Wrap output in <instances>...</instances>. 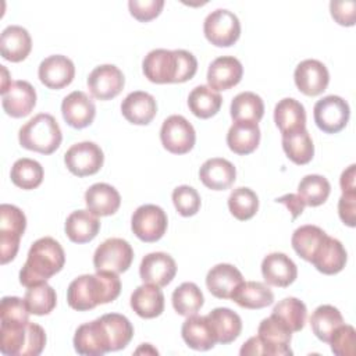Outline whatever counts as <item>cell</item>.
I'll return each mask as SVG.
<instances>
[{
    "mask_svg": "<svg viewBox=\"0 0 356 356\" xmlns=\"http://www.w3.org/2000/svg\"><path fill=\"white\" fill-rule=\"evenodd\" d=\"M131 307L142 318L159 317L164 312V293L157 285H139L131 295Z\"/></svg>",
    "mask_w": 356,
    "mask_h": 356,
    "instance_id": "f1b7e54d",
    "label": "cell"
},
{
    "mask_svg": "<svg viewBox=\"0 0 356 356\" xmlns=\"http://www.w3.org/2000/svg\"><path fill=\"white\" fill-rule=\"evenodd\" d=\"M74 349L83 356H102L110 349V338L102 318L81 324L74 335Z\"/></svg>",
    "mask_w": 356,
    "mask_h": 356,
    "instance_id": "7c38bea8",
    "label": "cell"
},
{
    "mask_svg": "<svg viewBox=\"0 0 356 356\" xmlns=\"http://www.w3.org/2000/svg\"><path fill=\"white\" fill-rule=\"evenodd\" d=\"M331 185L328 179L318 174H309L303 177L298 185V195L303 199L306 206L317 207L328 199Z\"/></svg>",
    "mask_w": 356,
    "mask_h": 356,
    "instance_id": "f6af8a7d",
    "label": "cell"
},
{
    "mask_svg": "<svg viewBox=\"0 0 356 356\" xmlns=\"http://www.w3.org/2000/svg\"><path fill=\"white\" fill-rule=\"evenodd\" d=\"M228 209L236 220H250L259 210V197L250 188L239 186L231 192L228 197Z\"/></svg>",
    "mask_w": 356,
    "mask_h": 356,
    "instance_id": "7dc6e473",
    "label": "cell"
},
{
    "mask_svg": "<svg viewBox=\"0 0 356 356\" xmlns=\"http://www.w3.org/2000/svg\"><path fill=\"white\" fill-rule=\"evenodd\" d=\"M348 260V253L337 238L328 236L324 239L317 253L312 259V264L323 274L334 275L343 270Z\"/></svg>",
    "mask_w": 356,
    "mask_h": 356,
    "instance_id": "83f0119b",
    "label": "cell"
},
{
    "mask_svg": "<svg viewBox=\"0 0 356 356\" xmlns=\"http://www.w3.org/2000/svg\"><path fill=\"white\" fill-rule=\"evenodd\" d=\"M203 32L211 44L217 47H229L236 43L241 36V22L232 11L217 8L206 17Z\"/></svg>",
    "mask_w": 356,
    "mask_h": 356,
    "instance_id": "8992f818",
    "label": "cell"
},
{
    "mask_svg": "<svg viewBox=\"0 0 356 356\" xmlns=\"http://www.w3.org/2000/svg\"><path fill=\"white\" fill-rule=\"evenodd\" d=\"M26 228L24 211L8 203L0 206V260L7 264L14 260L19 249V241Z\"/></svg>",
    "mask_w": 356,
    "mask_h": 356,
    "instance_id": "5b68a950",
    "label": "cell"
},
{
    "mask_svg": "<svg viewBox=\"0 0 356 356\" xmlns=\"http://www.w3.org/2000/svg\"><path fill=\"white\" fill-rule=\"evenodd\" d=\"M65 253L63 246L51 236L39 238L29 248L26 261L19 271V282L25 288L47 282L63 270Z\"/></svg>",
    "mask_w": 356,
    "mask_h": 356,
    "instance_id": "3957f363",
    "label": "cell"
},
{
    "mask_svg": "<svg viewBox=\"0 0 356 356\" xmlns=\"http://www.w3.org/2000/svg\"><path fill=\"white\" fill-rule=\"evenodd\" d=\"M134 260L132 246L122 238H108L102 242L93 254V266L96 271H127Z\"/></svg>",
    "mask_w": 356,
    "mask_h": 356,
    "instance_id": "52a82bcc",
    "label": "cell"
},
{
    "mask_svg": "<svg viewBox=\"0 0 356 356\" xmlns=\"http://www.w3.org/2000/svg\"><path fill=\"white\" fill-rule=\"evenodd\" d=\"M32 50L29 32L19 25H8L0 36L1 57L11 63H19L28 57Z\"/></svg>",
    "mask_w": 356,
    "mask_h": 356,
    "instance_id": "484cf974",
    "label": "cell"
},
{
    "mask_svg": "<svg viewBox=\"0 0 356 356\" xmlns=\"http://www.w3.org/2000/svg\"><path fill=\"white\" fill-rule=\"evenodd\" d=\"M217 335V342L227 345L234 342L242 331V320L228 307H216L207 314Z\"/></svg>",
    "mask_w": 356,
    "mask_h": 356,
    "instance_id": "836d02e7",
    "label": "cell"
},
{
    "mask_svg": "<svg viewBox=\"0 0 356 356\" xmlns=\"http://www.w3.org/2000/svg\"><path fill=\"white\" fill-rule=\"evenodd\" d=\"M257 337L261 345V353L268 356L292 355L289 348L292 332L274 316L263 318L257 328Z\"/></svg>",
    "mask_w": 356,
    "mask_h": 356,
    "instance_id": "4fadbf2b",
    "label": "cell"
},
{
    "mask_svg": "<svg viewBox=\"0 0 356 356\" xmlns=\"http://www.w3.org/2000/svg\"><path fill=\"white\" fill-rule=\"evenodd\" d=\"M25 305L31 314L46 316L53 312L57 305L56 291L47 284L42 282L33 286H29L24 296Z\"/></svg>",
    "mask_w": 356,
    "mask_h": 356,
    "instance_id": "bcb514c9",
    "label": "cell"
},
{
    "mask_svg": "<svg viewBox=\"0 0 356 356\" xmlns=\"http://www.w3.org/2000/svg\"><path fill=\"white\" fill-rule=\"evenodd\" d=\"M229 113L234 121L259 122L264 115V103L259 95L242 92L232 99Z\"/></svg>",
    "mask_w": 356,
    "mask_h": 356,
    "instance_id": "60d3db41",
    "label": "cell"
},
{
    "mask_svg": "<svg viewBox=\"0 0 356 356\" xmlns=\"http://www.w3.org/2000/svg\"><path fill=\"white\" fill-rule=\"evenodd\" d=\"M171 302L174 310L179 316L189 317L196 314L202 309L204 298L200 288L195 282H182L174 289Z\"/></svg>",
    "mask_w": 356,
    "mask_h": 356,
    "instance_id": "ab89813d",
    "label": "cell"
},
{
    "mask_svg": "<svg viewBox=\"0 0 356 356\" xmlns=\"http://www.w3.org/2000/svg\"><path fill=\"white\" fill-rule=\"evenodd\" d=\"M172 203L182 217L195 216L200 209V195L189 185L177 186L172 191Z\"/></svg>",
    "mask_w": 356,
    "mask_h": 356,
    "instance_id": "c3c4849f",
    "label": "cell"
},
{
    "mask_svg": "<svg viewBox=\"0 0 356 356\" xmlns=\"http://www.w3.org/2000/svg\"><path fill=\"white\" fill-rule=\"evenodd\" d=\"M199 178L211 191H225L235 182L236 170L227 159L213 157L202 164Z\"/></svg>",
    "mask_w": 356,
    "mask_h": 356,
    "instance_id": "d4e9b609",
    "label": "cell"
},
{
    "mask_svg": "<svg viewBox=\"0 0 356 356\" xmlns=\"http://www.w3.org/2000/svg\"><path fill=\"white\" fill-rule=\"evenodd\" d=\"M296 88L306 96H317L323 93L330 82L327 67L314 58L300 61L293 72Z\"/></svg>",
    "mask_w": 356,
    "mask_h": 356,
    "instance_id": "9a60e30c",
    "label": "cell"
},
{
    "mask_svg": "<svg viewBox=\"0 0 356 356\" xmlns=\"http://www.w3.org/2000/svg\"><path fill=\"white\" fill-rule=\"evenodd\" d=\"M164 7L163 0H129L128 1V8L131 15L140 21V22H147L153 18H156Z\"/></svg>",
    "mask_w": 356,
    "mask_h": 356,
    "instance_id": "f907efd6",
    "label": "cell"
},
{
    "mask_svg": "<svg viewBox=\"0 0 356 356\" xmlns=\"http://www.w3.org/2000/svg\"><path fill=\"white\" fill-rule=\"evenodd\" d=\"M100 318L106 325L110 338L111 352L124 349L134 337V327L131 321L120 313H107L103 314Z\"/></svg>",
    "mask_w": 356,
    "mask_h": 356,
    "instance_id": "ee69618b",
    "label": "cell"
},
{
    "mask_svg": "<svg viewBox=\"0 0 356 356\" xmlns=\"http://www.w3.org/2000/svg\"><path fill=\"white\" fill-rule=\"evenodd\" d=\"M350 115V108L346 100L337 95H328L313 107V117L316 125L325 134H337L342 131Z\"/></svg>",
    "mask_w": 356,
    "mask_h": 356,
    "instance_id": "ba28073f",
    "label": "cell"
},
{
    "mask_svg": "<svg viewBox=\"0 0 356 356\" xmlns=\"http://www.w3.org/2000/svg\"><path fill=\"white\" fill-rule=\"evenodd\" d=\"M121 113L124 118L135 125H147L156 117V99L143 90L131 92L121 103Z\"/></svg>",
    "mask_w": 356,
    "mask_h": 356,
    "instance_id": "cb8c5ba5",
    "label": "cell"
},
{
    "mask_svg": "<svg viewBox=\"0 0 356 356\" xmlns=\"http://www.w3.org/2000/svg\"><path fill=\"white\" fill-rule=\"evenodd\" d=\"M177 274L175 260L164 252H153L146 254L139 266V275L145 284L157 286L168 285Z\"/></svg>",
    "mask_w": 356,
    "mask_h": 356,
    "instance_id": "2e32d148",
    "label": "cell"
},
{
    "mask_svg": "<svg viewBox=\"0 0 356 356\" xmlns=\"http://www.w3.org/2000/svg\"><path fill=\"white\" fill-rule=\"evenodd\" d=\"M275 202L277 203H282V204L286 206V209L292 214V220L298 218L303 213L305 206H306L303 199L298 193H286V195H284L281 197H277Z\"/></svg>",
    "mask_w": 356,
    "mask_h": 356,
    "instance_id": "11a10c76",
    "label": "cell"
},
{
    "mask_svg": "<svg viewBox=\"0 0 356 356\" xmlns=\"http://www.w3.org/2000/svg\"><path fill=\"white\" fill-rule=\"evenodd\" d=\"M331 17L342 26H353L356 19V3L355 1H331L330 3Z\"/></svg>",
    "mask_w": 356,
    "mask_h": 356,
    "instance_id": "f5cc1de1",
    "label": "cell"
},
{
    "mask_svg": "<svg viewBox=\"0 0 356 356\" xmlns=\"http://www.w3.org/2000/svg\"><path fill=\"white\" fill-rule=\"evenodd\" d=\"M260 128L253 121H234L227 134L228 147L241 156L250 154L260 143Z\"/></svg>",
    "mask_w": 356,
    "mask_h": 356,
    "instance_id": "f546056e",
    "label": "cell"
},
{
    "mask_svg": "<svg viewBox=\"0 0 356 356\" xmlns=\"http://www.w3.org/2000/svg\"><path fill=\"white\" fill-rule=\"evenodd\" d=\"M86 83L95 99L110 100L120 95L125 85V78L118 67L113 64H103L92 70Z\"/></svg>",
    "mask_w": 356,
    "mask_h": 356,
    "instance_id": "5bb4252c",
    "label": "cell"
},
{
    "mask_svg": "<svg viewBox=\"0 0 356 356\" xmlns=\"http://www.w3.org/2000/svg\"><path fill=\"white\" fill-rule=\"evenodd\" d=\"M165 211L156 204L139 206L131 217L132 232L143 242H157L167 231Z\"/></svg>",
    "mask_w": 356,
    "mask_h": 356,
    "instance_id": "30bf717a",
    "label": "cell"
},
{
    "mask_svg": "<svg viewBox=\"0 0 356 356\" xmlns=\"http://www.w3.org/2000/svg\"><path fill=\"white\" fill-rule=\"evenodd\" d=\"M338 214L348 227L356 224V193H342L338 200Z\"/></svg>",
    "mask_w": 356,
    "mask_h": 356,
    "instance_id": "db71d44e",
    "label": "cell"
},
{
    "mask_svg": "<svg viewBox=\"0 0 356 356\" xmlns=\"http://www.w3.org/2000/svg\"><path fill=\"white\" fill-rule=\"evenodd\" d=\"M38 75L40 82L49 89H63L72 82L75 65L67 56L53 54L39 64Z\"/></svg>",
    "mask_w": 356,
    "mask_h": 356,
    "instance_id": "ac0fdd59",
    "label": "cell"
},
{
    "mask_svg": "<svg viewBox=\"0 0 356 356\" xmlns=\"http://www.w3.org/2000/svg\"><path fill=\"white\" fill-rule=\"evenodd\" d=\"M261 274L268 285L286 288L298 277V267L285 253L274 252L261 261Z\"/></svg>",
    "mask_w": 356,
    "mask_h": 356,
    "instance_id": "44dd1931",
    "label": "cell"
},
{
    "mask_svg": "<svg viewBox=\"0 0 356 356\" xmlns=\"http://www.w3.org/2000/svg\"><path fill=\"white\" fill-rule=\"evenodd\" d=\"M121 292V280L113 271L83 274L71 281L67 289V302L71 309L86 312L97 305L115 300Z\"/></svg>",
    "mask_w": 356,
    "mask_h": 356,
    "instance_id": "6da1fadb",
    "label": "cell"
},
{
    "mask_svg": "<svg viewBox=\"0 0 356 356\" xmlns=\"http://www.w3.org/2000/svg\"><path fill=\"white\" fill-rule=\"evenodd\" d=\"M274 122L281 134L306 128V111L303 104L292 97L280 100L274 107Z\"/></svg>",
    "mask_w": 356,
    "mask_h": 356,
    "instance_id": "d6a6232c",
    "label": "cell"
},
{
    "mask_svg": "<svg viewBox=\"0 0 356 356\" xmlns=\"http://www.w3.org/2000/svg\"><path fill=\"white\" fill-rule=\"evenodd\" d=\"M222 104L220 93L210 86L199 85L193 88L188 96V107L193 115L202 120H207L216 115Z\"/></svg>",
    "mask_w": 356,
    "mask_h": 356,
    "instance_id": "d590c367",
    "label": "cell"
},
{
    "mask_svg": "<svg viewBox=\"0 0 356 356\" xmlns=\"http://www.w3.org/2000/svg\"><path fill=\"white\" fill-rule=\"evenodd\" d=\"M1 72H3V82H1V89H0V92H1V95L8 89V85H7V81H8V71L6 70V67L4 65H1Z\"/></svg>",
    "mask_w": 356,
    "mask_h": 356,
    "instance_id": "6f0895ef",
    "label": "cell"
},
{
    "mask_svg": "<svg viewBox=\"0 0 356 356\" xmlns=\"http://www.w3.org/2000/svg\"><path fill=\"white\" fill-rule=\"evenodd\" d=\"M29 321H1L0 350L3 355L21 356L26 341Z\"/></svg>",
    "mask_w": 356,
    "mask_h": 356,
    "instance_id": "7bdbcfd3",
    "label": "cell"
},
{
    "mask_svg": "<svg viewBox=\"0 0 356 356\" xmlns=\"http://www.w3.org/2000/svg\"><path fill=\"white\" fill-rule=\"evenodd\" d=\"M43 167L39 161L22 157L18 159L10 171V178L13 184L21 189L31 191L38 188L43 181Z\"/></svg>",
    "mask_w": 356,
    "mask_h": 356,
    "instance_id": "b9f144b4",
    "label": "cell"
},
{
    "mask_svg": "<svg viewBox=\"0 0 356 356\" xmlns=\"http://www.w3.org/2000/svg\"><path fill=\"white\" fill-rule=\"evenodd\" d=\"M64 229L71 242L88 243L99 234L100 221L89 210H75L67 217Z\"/></svg>",
    "mask_w": 356,
    "mask_h": 356,
    "instance_id": "4dcf8cb0",
    "label": "cell"
},
{
    "mask_svg": "<svg viewBox=\"0 0 356 356\" xmlns=\"http://www.w3.org/2000/svg\"><path fill=\"white\" fill-rule=\"evenodd\" d=\"M1 106L13 118L26 117L36 106V90L28 81H14L1 95Z\"/></svg>",
    "mask_w": 356,
    "mask_h": 356,
    "instance_id": "e0dca14e",
    "label": "cell"
},
{
    "mask_svg": "<svg viewBox=\"0 0 356 356\" xmlns=\"http://www.w3.org/2000/svg\"><path fill=\"white\" fill-rule=\"evenodd\" d=\"M327 238L325 231H323L317 225L306 224L295 229L292 234V248L293 250L306 261H312L314 254L317 253L318 248Z\"/></svg>",
    "mask_w": 356,
    "mask_h": 356,
    "instance_id": "8d00e7d4",
    "label": "cell"
},
{
    "mask_svg": "<svg viewBox=\"0 0 356 356\" xmlns=\"http://www.w3.org/2000/svg\"><path fill=\"white\" fill-rule=\"evenodd\" d=\"M181 335L185 343L195 350H209L217 343V335L207 316H189L182 327Z\"/></svg>",
    "mask_w": 356,
    "mask_h": 356,
    "instance_id": "603a6c76",
    "label": "cell"
},
{
    "mask_svg": "<svg viewBox=\"0 0 356 356\" xmlns=\"http://www.w3.org/2000/svg\"><path fill=\"white\" fill-rule=\"evenodd\" d=\"M282 149L286 157L298 165L307 164L314 156V145L306 128L282 134Z\"/></svg>",
    "mask_w": 356,
    "mask_h": 356,
    "instance_id": "e575fe53",
    "label": "cell"
},
{
    "mask_svg": "<svg viewBox=\"0 0 356 356\" xmlns=\"http://www.w3.org/2000/svg\"><path fill=\"white\" fill-rule=\"evenodd\" d=\"M85 203L90 213L97 217H106L120 209L121 196L114 186L106 182H97L86 189Z\"/></svg>",
    "mask_w": 356,
    "mask_h": 356,
    "instance_id": "4316f807",
    "label": "cell"
},
{
    "mask_svg": "<svg viewBox=\"0 0 356 356\" xmlns=\"http://www.w3.org/2000/svg\"><path fill=\"white\" fill-rule=\"evenodd\" d=\"M271 316L280 320L291 332H299L305 327L307 309L300 299L289 296L274 306Z\"/></svg>",
    "mask_w": 356,
    "mask_h": 356,
    "instance_id": "74e56055",
    "label": "cell"
},
{
    "mask_svg": "<svg viewBox=\"0 0 356 356\" xmlns=\"http://www.w3.org/2000/svg\"><path fill=\"white\" fill-rule=\"evenodd\" d=\"M242 282V273L235 266L228 263L216 264L206 275V286L209 292L218 299H231L234 291Z\"/></svg>",
    "mask_w": 356,
    "mask_h": 356,
    "instance_id": "7402d4cb",
    "label": "cell"
},
{
    "mask_svg": "<svg viewBox=\"0 0 356 356\" xmlns=\"http://www.w3.org/2000/svg\"><path fill=\"white\" fill-rule=\"evenodd\" d=\"M18 140L24 149L42 154H51L60 147L63 134L58 122L51 114L40 113L19 128Z\"/></svg>",
    "mask_w": 356,
    "mask_h": 356,
    "instance_id": "277c9868",
    "label": "cell"
},
{
    "mask_svg": "<svg viewBox=\"0 0 356 356\" xmlns=\"http://www.w3.org/2000/svg\"><path fill=\"white\" fill-rule=\"evenodd\" d=\"M331 350L337 356H355L356 352V331L349 324L339 325L328 341Z\"/></svg>",
    "mask_w": 356,
    "mask_h": 356,
    "instance_id": "681fc988",
    "label": "cell"
},
{
    "mask_svg": "<svg viewBox=\"0 0 356 356\" xmlns=\"http://www.w3.org/2000/svg\"><path fill=\"white\" fill-rule=\"evenodd\" d=\"M64 163L68 171L76 177H88L96 174L104 163V154L95 142L74 143L64 154Z\"/></svg>",
    "mask_w": 356,
    "mask_h": 356,
    "instance_id": "8fae6325",
    "label": "cell"
},
{
    "mask_svg": "<svg viewBox=\"0 0 356 356\" xmlns=\"http://www.w3.org/2000/svg\"><path fill=\"white\" fill-rule=\"evenodd\" d=\"M145 76L153 83H182L197 71V60L188 50L154 49L142 61Z\"/></svg>",
    "mask_w": 356,
    "mask_h": 356,
    "instance_id": "7a4b0ae2",
    "label": "cell"
},
{
    "mask_svg": "<svg viewBox=\"0 0 356 356\" xmlns=\"http://www.w3.org/2000/svg\"><path fill=\"white\" fill-rule=\"evenodd\" d=\"M44 345H46L44 330L39 324L29 321L26 341H25L24 349L21 352V356H38L44 349Z\"/></svg>",
    "mask_w": 356,
    "mask_h": 356,
    "instance_id": "816d5d0a",
    "label": "cell"
},
{
    "mask_svg": "<svg viewBox=\"0 0 356 356\" xmlns=\"http://www.w3.org/2000/svg\"><path fill=\"white\" fill-rule=\"evenodd\" d=\"M243 75L241 61L234 56L217 57L207 70V83L214 90H228L238 85Z\"/></svg>",
    "mask_w": 356,
    "mask_h": 356,
    "instance_id": "ffe728a7",
    "label": "cell"
},
{
    "mask_svg": "<svg viewBox=\"0 0 356 356\" xmlns=\"http://www.w3.org/2000/svg\"><path fill=\"white\" fill-rule=\"evenodd\" d=\"M231 299L243 309H263L274 302L273 291L259 281H243L232 293Z\"/></svg>",
    "mask_w": 356,
    "mask_h": 356,
    "instance_id": "1f68e13d",
    "label": "cell"
},
{
    "mask_svg": "<svg viewBox=\"0 0 356 356\" xmlns=\"http://www.w3.org/2000/svg\"><path fill=\"white\" fill-rule=\"evenodd\" d=\"M343 324V317L341 312L331 306V305H321L318 306L312 317H310V327L313 334L323 342L330 341L335 330Z\"/></svg>",
    "mask_w": 356,
    "mask_h": 356,
    "instance_id": "f35d334b",
    "label": "cell"
},
{
    "mask_svg": "<svg viewBox=\"0 0 356 356\" xmlns=\"http://www.w3.org/2000/svg\"><path fill=\"white\" fill-rule=\"evenodd\" d=\"M61 114L70 127L82 129L93 122L96 107L93 100L85 92L74 90L63 99Z\"/></svg>",
    "mask_w": 356,
    "mask_h": 356,
    "instance_id": "d6986e66",
    "label": "cell"
},
{
    "mask_svg": "<svg viewBox=\"0 0 356 356\" xmlns=\"http://www.w3.org/2000/svg\"><path fill=\"white\" fill-rule=\"evenodd\" d=\"M160 140L170 153L185 154L193 149L196 132L185 117L174 114L164 120L160 129Z\"/></svg>",
    "mask_w": 356,
    "mask_h": 356,
    "instance_id": "9c48e42d",
    "label": "cell"
},
{
    "mask_svg": "<svg viewBox=\"0 0 356 356\" xmlns=\"http://www.w3.org/2000/svg\"><path fill=\"white\" fill-rule=\"evenodd\" d=\"M355 164H350L346 170L342 171L341 178H339V185L342 189V193H356V186H355Z\"/></svg>",
    "mask_w": 356,
    "mask_h": 356,
    "instance_id": "9f6ffc18",
    "label": "cell"
}]
</instances>
